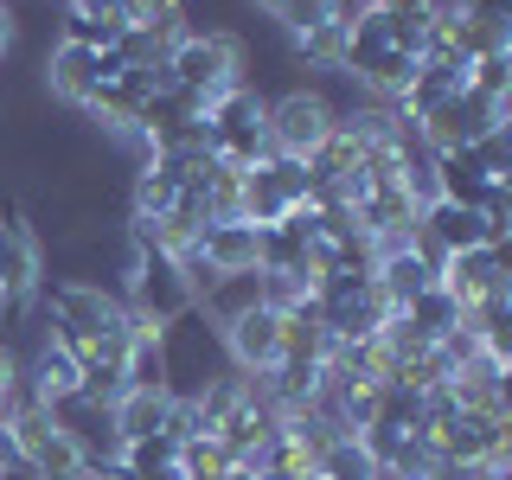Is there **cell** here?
<instances>
[{
  "mask_svg": "<svg viewBox=\"0 0 512 480\" xmlns=\"http://www.w3.org/2000/svg\"><path fill=\"white\" fill-rule=\"evenodd\" d=\"M314 474L320 480H378V461H372V448H365L359 436H333L327 448H320Z\"/></svg>",
  "mask_w": 512,
  "mask_h": 480,
  "instance_id": "5bb4252c",
  "label": "cell"
},
{
  "mask_svg": "<svg viewBox=\"0 0 512 480\" xmlns=\"http://www.w3.org/2000/svg\"><path fill=\"white\" fill-rule=\"evenodd\" d=\"M295 205L282 199V186H276V173H269V160H256V167H244V192H237V218L244 224H282Z\"/></svg>",
  "mask_w": 512,
  "mask_h": 480,
  "instance_id": "4fadbf2b",
  "label": "cell"
},
{
  "mask_svg": "<svg viewBox=\"0 0 512 480\" xmlns=\"http://www.w3.org/2000/svg\"><path fill=\"white\" fill-rule=\"evenodd\" d=\"M295 58L308 64V71H340V58H346V26H340V20H320L314 32H301V39H295Z\"/></svg>",
  "mask_w": 512,
  "mask_h": 480,
  "instance_id": "ac0fdd59",
  "label": "cell"
},
{
  "mask_svg": "<svg viewBox=\"0 0 512 480\" xmlns=\"http://www.w3.org/2000/svg\"><path fill=\"white\" fill-rule=\"evenodd\" d=\"M45 288V256H39V237L26 231L20 218H0V308H32Z\"/></svg>",
  "mask_w": 512,
  "mask_h": 480,
  "instance_id": "5b68a950",
  "label": "cell"
},
{
  "mask_svg": "<svg viewBox=\"0 0 512 480\" xmlns=\"http://www.w3.org/2000/svg\"><path fill=\"white\" fill-rule=\"evenodd\" d=\"M52 423H58L71 442H77V455H84L90 468H103V461H122L116 416H109L103 404H84V397H64V404H52Z\"/></svg>",
  "mask_w": 512,
  "mask_h": 480,
  "instance_id": "52a82bcc",
  "label": "cell"
},
{
  "mask_svg": "<svg viewBox=\"0 0 512 480\" xmlns=\"http://www.w3.org/2000/svg\"><path fill=\"white\" fill-rule=\"evenodd\" d=\"M269 173H276V186H282V199H288V205H308V160H295V154H269Z\"/></svg>",
  "mask_w": 512,
  "mask_h": 480,
  "instance_id": "603a6c76",
  "label": "cell"
},
{
  "mask_svg": "<svg viewBox=\"0 0 512 480\" xmlns=\"http://www.w3.org/2000/svg\"><path fill=\"white\" fill-rule=\"evenodd\" d=\"M429 180H436V199H448V205H480V192L493 186V173L474 160V148H442L436 160H429Z\"/></svg>",
  "mask_w": 512,
  "mask_h": 480,
  "instance_id": "9c48e42d",
  "label": "cell"
},
{
  "mask_svg": "<svg viewBox=\"0 0 512 480\" xmlns=\"http://www.w3.org/2000/svg\"><path fill=\"white\" fill-rule=\"evenodd\" d=\"M404 314H410V320H416V327H423V333H429V340H442V333H455V327H461V314H468V308H461V301H455V295H448V288H442V282H429V288H423V295H416V301H410V308H404Z\"/></svg>",
  "mask_w": 512,
  "mask_h": 480,
  "instance_id": "2e32d148",
  "label": "cell"
},
{
  "mask_svg": "<svg viewBox=\"0 0 512 480\" xmlns=\"http://www.w3.org/2000/svg\"><path fill=\"white\" fill-rule=\"evenodd\" d=\"M493 122H512V103H487V96H474V90H455L448 103L429 109L416 128H423L429 154H442V148H474Z\"/></svg>",
  "mask_w": 512,
  "mask_h": 480,
  "instance_id": "3957f363",
  "label": "cell"
},
{
  "mask_svg": "<svg viewBox=\"0 0 512 480\" xmlns=\"http://www.w3.org/2000/svg\"><path fill=\"white\" fill-rule=\"evenodd\" d=\"M468 7H474V0H423V13H429V20H461Z\"/></svg>",
  "mask_w": 512,
  "mask_h": 480,
  "instance_id": "cb8c5ba5",
  "label": "cell"
},
{
  "mask_svg": "<svg viewBox=\"0 0 512 480\" xmlns=\"http://www.w3.org/2000/svg\"><path fill=\"white\" fill-rule=\"evenodd\" d=\"M167 410H173V391H122L109 416H116V436L122 442H141V436H167Z\"/></svg>",
  "mask_w": 512,
  "mask_h": 480,
  "instance_id": "7c38bea8",
  "label": "cell"
},
{
  "mask_svg": "<svg viewBox=\"0 0 512 480\" xmlns=\"http://www.w3.org/2000/svg\"><path fill=\"white\" fill-rule=\"evenodd\" d=\"M167 77H173V90L199 96V103L212 109V96L244 84V39H237V32H186L167 52Z\"/></svg>",
  "mask_w": 512,
  "mask_h": 480,
  "instance_id": "6da1fadb",
  "label": "cell"
},
{
  "mask_svg": "<svg viewBox=\"0 0 512 480\" xmlns=\"http://www.w3.org/2000/svg\"><path fill=\"white\" fill-rule=\"evenodd\" d=\"M308 480H320V474H308Z\"/></svg>",
  "mask_w": 512,
  "mask_h": 480,
  "instance_id": "f1b7e54d",
  "label": "cell"
},
{
  "mask_svg": "<svg viewBox=\"0 0 512 480\" xmlns=\"http://www.w3.org/2000/svg\"><path fill=\"white\" fill-rule=\"evenodd\" d=\"M320 359H327V327H320L314 295H301L295 308L282 314V352H276V365H320Z\"/></svg>",
  "mask_w": 512,
  "mask_h": 480,
  "instance_id": "30bf717a",
  "label": "cell"
},
{
  "mask_svg": "<svg viewBox=\"0 0 512 480\" xmlns=\"http://www.w3.org/2000/svg\"><path fill=\"white\" fill-rule=\"evenodd\" d=\"M237 404H244V372H237V365H231V372H218L212 384H199V391H192V416H199L205 436H212V429H218Z\"/></svg>",
  "mask_w": 512,
  "mask_h": 480,
  "instance_id": "9a60e30c",
  "label": "cell"
},
{
  "mask_svg": "<svg viewBox=\"0 0 512 480\" xmlns=\"http://www.w3.org/2000/svg\"><path fill=\"white\" fill-rule=\"evenodd\" d=\"M474 160L493 173V180H512V122H493L487 135L474 141Z\"/></svg>",
  "mask_w": 512,
  "mask_h": 480,
  "instance_id": "44dd1931",
  "label": "cell"
},
{
  "mask_svg": "<svg viewBox=\"0 0 512 480\" xmlns=\"http://www.w3.org/2000/svg\"><path fill=\"white\" fill-rule=\"evenodd\" d=\"M436 282L461 301V308H474V301H480V295H493V288H512V263H506V250L474 244V250L442 256V276H436Z\"/></svg>",
  "mask_w": 512,
  "mask_h": 480,
  "instance_id": "8992f818",
  "label": "cell"
},
{
  "mask_svg": "<svg viewBox=\"0 0 512 480\" xmlns=\"http://www.w3.org/2000/svg\"><path fill=\"white\" fill-rule=\"evenodd\" d=\"M64 13H122L116 0H64Z\"/></svg>",
  "mask_w": 512,
  "mask_h": 480,
  "instance_id": "484cf974",
  "label": "cell"
},
{
  "mask_svg": "<svg viewBox=\"0 0 512 480\" xmlns=\"http://www.w3.org/2000/svg\"><path fill=\"white\" fill-rule=\"evenodd\" d=\"M173 455H180V442H173V436H141V442H122V468L135 474V480L160 474V468H167Z\"/></svg>",
  "mask_w": 512,
  "mask_h": 480,
  "instance_id": "ffe728a7",
  "label": "cell"
},
{
  "mask_svg": "<svg viewBox=\"0 0 512 480\" xmlns=\"http://www.w3.org/2000/svg\"><path fill=\"white\" fill-rule=\"evenodd\" d=\"M192 256H199L205 276H244V269H256V224L212 218L199 237H192Z\"/></svg>",
  "mask_w": 512,
  "mask_h": 480,
  "instance_id": "ba28073f",
  "label": "cell"
},
{
  "mask_svg": "<svg viewBox=\"0 0 512 480\" xmlns=\"http://www.w3.org/2000/svg\"><path fill=\"white\" fill-rule=\"evenodd\" d=\"M20 404H26L20 384H0V423H13V410H20Z\"/></svg>",
  "mask_w": 512,
  "mask_h": 480,
  "instance_id": "d4e9b609",
  "label": "cell"
},
{
  "mask_svg": "<svg viewBox=\"0 0 512 480\" xmlns=\"http://www.w3.org/2000/svg\"><path fill=\"white\" fill-rule=\"evenodd\" d=\"M468 90L487 103H512V52H480L468 64Z\"/></svg>",
  "mask_w": 512,
  "mask_h": 480,
  "instance_id": "d6986e66",
  "label": "cell"
},
{
  "mask_svg": "<svg viewBox=\"0 0 512 480\" xmlns=\"http://www.w3.org/2000/svg\"><path fill=\"white\" fill-rule=\"evenodd\" d=\"M269 20H276L288 39H301V32H314L320 20H333L327 0H282V7H269Z\"/></svg>",
  "mask_w": 512,
  "mask_h": 480,
  "instance_id": "7402d4cb",
  "label": "cell"
},
{
  "mask_svg": "<svg viewBox=\"0 0 512 480\" xmlns=\"http://www.w3.org/2000/svg\"><path fill=\"white\" fill-rule=\"evenodd\" d=\"M256 7H263V13H269V7H282V0H256Z\"/></svg>",
  "mask_w": 512,
  "mask_h": 480,
  "instance_id": "83f0119b",
  "label": "cell"
},
{
  "mask_svg": "<svg viewBox=\"0 0 512 480\" xmlns=\"http://www.w3.org/2000/svg\"><path fill=\"white\" fill-rule=\"evenodd\" d=\"M45 84H52V96H64V103L84 109L90 90H96V52H84V45H52L45 52Z\"/></svg>",
  "mask_w": 512,
  "mask_h": 480,
  "instance_id": "8fae6325",
  "label": "cell"
},
{
  "mask_svg": "<svg viewBox=\"0 0 512 480\" xmlns=\"http://www.w3.org/2000/svg\"><path fill=\"white\" fill-rule=\"evenodd\" d=\"M218 340H224V359H231L244 378H263L269 365H276V352H282V314H269L263 301H250V308L218 320Z\"/></svg>",
  "mask_w": 512,
  "mask_h": 480,
  "instance_id": "277c9868",
  "label": "cell"
},
{
  "mask_svg": "<svg viewBox=\"0 0 512 480\" xmlns=\"http://www.w3.org/2000/svg\"><path fill=\"white\" fill-rule=\"evenodd\" d=\"M256 480H295V474H256Z\"/></svg>",
  "mask_w": 512,
  "mask_h": 480,
  "instance_id": "4316f807",
  "label": "cell"
},
{
  "mask_svg": "<svg viewBox=\"0 0 512 480\" xmlns=\"http://www.w3.org/2000/svg\"><path fill=\"white\" fill-rule=\"evenodd\" d=\"M340 109H346V103H333V96L320 90V84H295V90L269 96V109H263L269 154H295V160H308V154L320 148V141L333 135Z\"/></svg>",
  "mask_w": 512,
  "mask_h": 480,
  "instance_id": "7a4b0ae2",
  "label": "cell"
},
{
  "mask_svg": "<svg viewBox=\"0 0 512 480\" xmlns=\"http://www.w3.org/2000/svg\"><path fill=\"white\" fill-rule=\"evenodd\" d=\"M122 32V13H64V45H84V52H116Z\"/></svg>",
  "mask_w": 512,
  "mask_h": 480,
  "instance_id": "e0dca14e",
  "label": "cell"
}]
</instances>
